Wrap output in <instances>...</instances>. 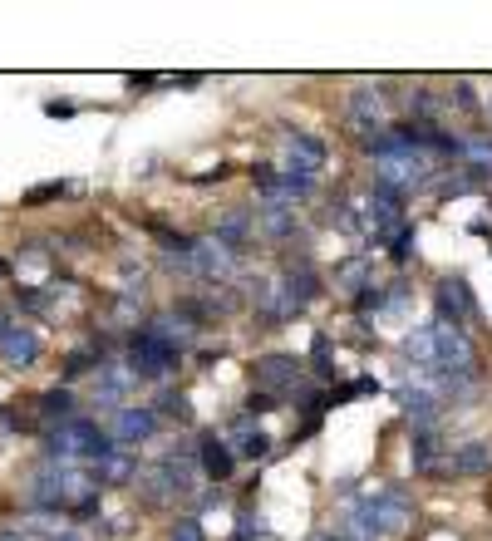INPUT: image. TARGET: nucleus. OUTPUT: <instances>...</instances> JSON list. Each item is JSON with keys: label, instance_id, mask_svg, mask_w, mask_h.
<instances>
[{"label": "nucleus", "instance_id": "c85d7f7f", "mask_svg": "<svg viewBox=\"0 0 492 541\" xmlns=\"http://www.w3.org/2000/svg\"><path fill=\"white\" fill-rule=\"evenodd\" d=\"M330 227H340L345 237H365V222H360V207L355 202H335L330 207Z\"/></svg>", "mask_w": 492, "mask_h": 541}, {"label": "nucleus", "instance_id": "c03bdc74", "mask_svg": "<svg viewBox=\"0 0 492 541\" xmlns=\"http://www.w3.org/2000/svg\"><path fill=\"white\" fill-rule=\"evenodd\" d=\"M315 541H345V537H315Z\"/></svg>", "mask_w": 492, "mask_h": 541}, {"label": "nucleus", "instance_id": "cd10ccee", "mask_svg": "<svg viewBox=\"0 0 492 541\" xmlns=\"http://www.w3.org/2000/svg\"><path fill=\"white\" fill-rule=\"evenodd\" d=\"M310 374L325 384V379H335V360H330V335L325 330H315V340H310Z\"/></svg>", "mask_w": 492, "mask_h": 541}, {"label": "nucleus", "instance_id": "f8f14e48", "mask_svg": "<svg viewBox=\"0 0 492 541\" xmlns=\"http://www.w3.org/2000/svg\"><path fill=\"white\" fill-rule=\"evenodd\" d=\"M301 369L306 364L296 355H261L256 360V389L271 394V399H291V389L301 384Z\"/></svg>", "mask_w": 492, "mask_h": 541}, {"label": "nucleus", "instance_id": "1a4fd4ad", "mask_svg": "<svg viewBox=\"0 0 492 541\" xmlns=\"http://www.w3.org/2000/svg\"><path fill=\"white\" fill-rule=\"evenodd\" d=\"M276 286H281V301H286V310H291V320H296L310 301H320V291H325V281H320V271H315V261H310V256L291 261V266H286V276H281Z\"/></svg>", "mask_w": 492, "mask_h": 541}, {"label": "nucleus", "instance_id": "dca6fc26", "mask_svg": "<svg viewBox=\"0 0 492 541\" xmlns=\"http://www.w3.org/2000/svg\"><path fill=\"white\" fill-rule=\"evenodd\" d=\"M35 360H40V335L30 325H10L0 335V364L5 369H30Z\"/></svg>", "mask_w": 492, "mask_h": 541}, {"label": "nucleus", "instance_id": "423d86ee", "mask_svg": "<svg viewBox=\"0 0 492 541\" xmlns=\"http://www.w3.org/2000/svg\"><path fill=\"white\" fill-rule=\"evenodd\" d=\"M433 310H438L433 320L438 325H453V330H468L478 320V301H473V291H468L463 276H443L433 286Z\"/></svg>", "mask_w": 492, "mask_h": 541}, {"label": "nucleus", "instance_id": "2f4dec72", "mask_svg": "<svg viewBox=\"0 0 492 541\" xmlns=\"http://www.w3.org/2000/svg\"><path fill=\"white\" fill-rule=\"evenodd\" d=\"M99 364H104V355H99V350H74V355L64 360V379H84V374H99Z\"/></svg>", "mask_w": 492, "mask_h": 541}, {"label": "nucleus", "instance_id": "f3484780", "mask_svg": "<svg viewBox=\"0 0 492 541\" xmlns=\"http://www.w3.org/2000/svg\"><path fill=\"white\" fill-rule=\"evenodd\" d=\"M251 227L266 241H291L301 232V217H296V207H271V202H261V212H251Z\"/></svg>", "mask_w": 492, "mask_h": 541}, {"label": "nucleus", "instance_id": "9d476101", "mask_svg": "<svg viewBox=\"0 0 492 541\" xmlns=\"http://www.w3.org/2000/svg\"><path fill=\"white\" fill-rule=\"evenodd\" d=\"M281 148H286L281 173L320 178V168L330 163V148H325V138H315V133H286V138H281Z\"/></svg>", "mask_w": 492, "mask_h": 541}, {"label": "nucleus", "instance_id": "c9c22d12", "mask_svg": "<svg viewBox=\"0 0 492 541\" xmlns=\"http://www.w3.org/2000/svg\"><path fill=\"white\" fill-rule=\"evenodd\" d=\"M60 192H64V182H40V187H30V197H25V202H30V207H40V202H55Z\"/></svg>", "mask_w": 492, "mask_h": 541}, {"label": "nucleus", "instance_id": "9b49d317", "mask_svg": "<svg viewBox=\"0 0 492 541\" xmlns=\"http://www.w3.org/2000/svg\"><path fill=\"white\" fill-rule=\"evenodd\" d=\"M345 119H350V128H355L360 138H369V133H379L384 119H389V99H384L374 84H355L350 99H345Z\"/></svg>", "mask_w": 492, "mask_h": 541}, {"label": "nucleus", "instance_id": "a878e982", "mask_svg": "<svg viewBox=\"0 0 492 541\" xmlns=\"http://www.w3.org/2000/svg\"><path fill=\"white\" fill-rule=\"evenodd\" d=\"M232 453H237V463H261V458H271V438L261 428H251L242 438H232Z\"/></svg>", "mask_w": 492, "mask_h": 541}, {"label": "nucleus", "instance_id": "bb28decb", "mask_svg": "<svg viewBox=\"0 0 492 541\" xmlns=\"http://www.w3.org/2000/svg\"><path fill=\"white\" fill-rule=\"evenodd\" d=\"M414 473H433V463L443 458V443H438V428L433 433H414Z\"/></svg>", "mask_w": 492, "mask_h": 541}, {"label": "nucleus", "instance_id": "37998d69", "mask_svg": "<svg viewBox=\"0 0 492 541\" xmlns=\"http://www.w3.org/2000/svg\"><path fill=\"white\" fill-rule=\"evenodd\" d=\"M55 541H79V537H74V532H64V537H55Z\"/></svg>", "mask_w": 492, "mask_h": 541}, {"label": "nucleus", "instance_id": "ea45409f", "mask_svg": "<svg viewBox=\"0 0 492 541\" xmlns=\"http://www.w3.org/2000/svg\"><path fill=\"white\" fill-rule=\"evenodd\" d=\"M168 84H183V89H197V84H202V74H178V79H168Z\"/></svg>", "mask_w": 492, "mask_h": 541}, {"label": "nucleus", "instance_id": "2eb2a0df", "mask_svg": "<svg viewBox=\"0 0 492 541\" xmlns=\"http://www.w3.org/2000/svg\"><path fill=\"white\" fill-rule=\"evenodd\" d=\"M143 330H148V335H158V340H163L168 350H178V355H187V350H192V340H197V325L187 320L183 310H158Z\"/></svg>", "mask_w": 492, "mask_h": 541}, {"label": "nucleus", "instance_id": "7ed1b4c3", "mask_svg": "<svg viewBox=\"0 0 492 541\" xmlns=\"http://www.w3.org/2000/svg\"><path fill=\"white\" fill-rule=\"evenodd\" d=\"M438 178V163H433L429 153H399V158H379L374 163V187H384V192H394V197H414V192H424L433 187Z\"/></svg>", "mask_w": 492, "mask_h": 541}, {"label": "nucleus", "instance_id": "f03ea898", "mask_svg": "<svg viewBox=\"0 0 492 541\" xmlns=\"http://www.w3.org/2000/svg\"><path fill=\"white\" fill-rule=\"evenodd\" d=\"M109 448H114V438H109L94 419H84V414L55 423V428L45 433V458H50V463H94V458H104Z\"/></svg>", "mask_w": 492, "mask_h": 541}, {"label": "nucleus", "instance_id": "a19ab883", "mask_svg": "<svg viewBox=\"0 0 492 541\" xmlns=\"http://www.w3.org/2000/svg\"><path fill=\"white\" fill-rule=\"evenodd\" d=\"M0 541H30L25 532H10V527H0Z\"/></svg>", "mask_w": 492, "mask_h": 541}, {"label": "nucleus", "instance_id": "6e6552de", "mask_svg": "<svg viewBox=\"0 0 492 541\" xmlns=\"http://www.w3.org/2000/svg\"><path fill=\"white\" fill-rule=\"evenodd\" d=\"M409 202L404 197H394V192H384V187H369V197H365V232H374L379 241H389L399 227H409Z\"/></svg>", "mask_w": 492, "mask_h": 541}, {"label": "nucleus", "instance_id": "c756f323", "mask_svg": "<svg viewBox=\"0 0 492 541\" xmlns=\"http://www.w3.org/2000/svg\"><path fill=\"white\" fill-rule=\"evenodd\" d=\"M414 246H419V227L409 222V227H399V232L389 237V256H394V266H409V256H414Z\"/></svg>", "mask_w": 492, "mask_h": 541}, {"label": "nucleus", "instance_id": "4be33fe9", "mask_svg": "<svg viewBox=\"0 0 492 541\" xmlns=\"http://www.w3.org/2000/svg\"><path fill=\"white\" fill-rule=\"evenodd\" d=\"M478 187H483V178H473L468 168H458V173H443V168H438V178H433V192H438L443 202L468 197V192H478Z\"/></svg>", "mask_w": 492, "mask_h": 541}, {"label": "nucleus", "instance_id": "5701e85b", "mask_svg": "<svg viewBox=\"0 0 492 541\" xmlns=\"http://www.w3.org/2000/svg\"><path fill=\"white\" fill-rule=\"evenodd\" d=\"M399 350H404L409 369H433V335H429V325H424V330H409Z\"/></svg>", "mask_w": 492, "mask_h": 541}, {"label": "nucleus", "instance_id": "473e14b6", "mask_svg": "<svg viewBox=\"0 0 492 541\" xmlns=\"http://www.w3.org/2000/svg\"><path fill=\"white\" fill-rule=\"evenodd\" d=\"M350 301H355V310H360V315H369V310L379 315V310H384V286H379V281H369L365 291H355Z\"/></svg>", "mask_w": 492, "mask_h": 541}, {"label": "nucleus", "instance_id": "412c9836", "mask_svg": "<svg viewBox=\"0 0 492 541\" xmlns=\"http://www.w3.org/2000/svg\"><path fill=\"white\" fill-rule=\"evenodd\" d=\"M369 281H374V261H369L365 251H360V256H350V261H345V266L335 271V286H340L345 296H355V291H365Z\"/></svg>", "mask_w": 492, "mask_h": 541}, {"label": "nucleus", "instance_id": "58836bf2", "mask_svg": "<svg viewBox=\"0 0 492 541\" xmlns=\"http://www.w3.org/2000/svg\"><path fill=\"white\" fill-rule=\"evenodd\" d=\"M45 114H50V119H69V114H74V104H60V99H50V104H45Z\"/></svg>", "mask_w": 492, "mask_h": 541}, {"label": "nucleus", "instance_id": "f257e3e1", "mask_svg": "<svg viewBox=\"0 0 492 541\" xmlns=\"http://www.w3.org/2000/svg\"><path fill=\"white\" fill-rule=\"evenodd\" d=\"M409 522H414L409 487L404 482H389L384 492L355 502V512H350V522L340 532H355V541H384V537H394V532H404Z\"/></svg>", "mask_w": 492, "mask_h": 541}, {"label": "nucleus", "instance_id": "a211bd4d", "mask_svg": "<svg viewBox=\"0 0 492 541\" xmlns=\"http://www.w3.org/2000/svg\"><path fill=\"white\" fill-rule=\"evenodd\" d=\"M207 237H217V241H222V246H232V251H242L246 241H251V212H246V207H227V212L217 217V227H212Z\"/></svg>", "mask_w": 492, "mask_h": 541}, {"label": "nucleus", "instance_id": "aec40b11", "mask_svg": "<svg viewBox=\"0 0 492 541\" xmlns=\"http://www.w3.org/2000/svg\"><path fill=\"white\" fill-rule=\"evenodd\" d=\"M148 409L158 414V423H192V399H187L183 389H173V384H163Z\"/></svg>", "mask_w": 492, "mask_h": 541}, {"label": "nucleus", "instance_id": "7c9ffc66", "mask_svg": "<svg viewBox=\"0 0 492 541\" xmlns=\"http://www.w3.org/2000/svg\"><path fill=\"white\" fill-rule=\"evenodd\" d=\"M291 399L301 404V414H306V419H320V409H325V389H320V384H306V379L291 389Z\"/></svg>", "mask_w": 492, "mask_h": 541}, {"label": "nucleus", "instance_id": "e433bc0d", "mask_svg": "<svg viewBox=\"0 0 492 541\" xmlns=\"http://www.w3.org/2000/svg\"><path fill=\"white\" fill-rule=\"evenodd\" d=\"M271 409H276V399H271V394H261V389H251V399H246V419L271 414Z\"/></svg>", "mask_w": 492, "mask_h": 541}, {"label": "nucleus", "instance_id": "79ce46f5", "mask_svg": "<svg viewBox=\"0 0 492 541\" xmlns=\"http://www.w3.org/2000/svg\"><path fill=\"white\" fill-rule=\"evenodd\" d=\"M5 330H10V315H5V310H0V335H5Z\"/></svg>", "mask_w": 492, "mask_h": 541}, {"label": "nucleus", "instance_id": "b1692460", "mask_svg": "<svg viewBox=\"0 0 492 541\" xmlns=\"http://www.w3.org/2000/svg\"><path fill=\"white\" fill-rule=\"evenodd\" d=\"M40 419L50 423V428L64 419H74V394H69V389H45V394H40Z\"/></svg>", "mask_w": 492, "mask_h": 541}, {"label": "nucleus", "instance_id": "6ab92c4d", "mask_svg": "<svg viewBox=\"0 0 492 541\" xmlns=\"http://www.w3.org/2000/svg\"><path fill=\"white\" fill-rule=\"evenodd\" d=\"M458 163L473 173V178H492V133H468L463 148H458Z\"/></svg>", "mask_w": 492, "mask_h": 541}, {"label": "nucleus", "instance_id": "393cba45", "mask_svg": "<svg viewBox=\"0 0 492 541\" xmlns=\"http://www.w3.org/2000/svg\"><path fill=\"white\" fill-rule=\"evenodd\" d=\"M109 315H114V325H119V330H138V315H143V291H119L114 305H109Z\"/></svg>", "mask_w": 492, "mask_h": 541}, {"label": "nucleus", "instance_id": "20e7f679", "mask_svg": "<svg viewBox=\"0 0 492 541\" xmlns=\"http://www.w3.org/2000/svg\"><path fill=\"white\" fill-rule=\"evenodd\" d=\"M128 374L143 384V379H158V384H168L173 379V369L183 364V355L178 350H168L158 335H148L143 325H138V335H128Z\"/></svg>", "mask_w": 492, "mask_h": 541}, {"label": "nucleus", "instance_id": "4c0bfd02", "mask_svg": "<svg viewBox=\"0 0 492 541\" xmlns=\"http://www.w3.org/2000/svg\"><path fill=\"white\" fill-rule=\"evenodd\" d=\"M163 74H128V89H163Z\"/></svg>", "mask_w": 492, "mask_h": 541}, {"label": "nucleus", "instance_id": "72a5a7b5", "mask_svg": "<svg viewBox=\"0 0 492 541\" xmlns=\"http://www.w3.org/2000/svg\"><path fill=\"white\" fill-rule=\"evenodd\" d=\"M168 541H207V532H202V522H197V517H178V522H173V532H168Z\"/></svg>", "mask_w": 492, "mask_h": 541}, {"label": "nucleus", "instance_id": "0eeeda50", "mask_svg": "<svg viewBox=\"0 0 492 541\" xmlns=\"http://www.w3.org/2000/svg\"><path fill=\"white\" fill-rule=\"evenodd\" d=\"M158 414L148 409V404H123V409H114V419H109V438H114V448H138V443H148V438H158Z\"/></svg>", "mask_w": 492, "mask_h": 541}, {"label": "nucleus", "instance_id": "39448f33", "mask_svg": "<svg viewBox=\"0 0 492 541\" xmlns=\"http://www.w3.org/2000/svg\"><path fill=\"white\" fill-rule=\"evenodd\" d=\"M492 473V438H468L458 448H443L433 463V478H488Z\"/></svg>", "mask_w": 492, "mask_h": 541}, {"label": "nucleus", "instance_id": "ddd939ff", "mask_svg": "<svg viewBox=\"0 0 492 541\" xmlns=\"http://www.w3.org/2000/svg\"><path fill=\"white\" fill-rule=\"evenodd\" d=\"M197 473L207 482H227L237 473V453H232V443L227 438H217V433H202V443H197Z\"/></svg>", "mask_w": 492, "mask_h": 541}, {"label": "nucleus", "instance_id": "4468645a", "mask_svg": "<svg viewBox=\"0 0 492 541\" xmlns=\"http://www.w3.org/2000/svg\"><path fill=\"white\" fill-rule=\"evenodd\" d=\"M89 468V478L94 487L104 492V487H128V482L138 478V458L128 453V448H109L104 458H94V463H84Z\"/></svg>", "mask_w": 492, "mask_h": 541}, {"label": "nucleus", "instance_id": "f704fd0d", "mask_svg": "<svg viewBox=\"0 0 492 541\" xmlns=\"http://www.w3.org/2000/svg\"><path fill=\"white\" fill-rule=\"evenodd\" d=\"M448 104H458L463 114H478V94H473V84H468V79H458V84H453V94H448Z\"/></svg>", "mask_w": 492, "mask_h": 541}]
</instances>
